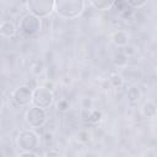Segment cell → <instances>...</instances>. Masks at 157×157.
<instances>
[{
    "instance_id": "6da1fadb",
    "label": "cell",
    "mask_w": 157,
    "mask_h": 157,
    "mask_svg": "<svg viewBox=\"0 0 157 157\" xmlns=\"http://www.w3.org/2000/svg\"><path fill=\"white\" fill-rule=\"evenodd\" d=\"M86 7V0H55L54 12L65 20L80 17Z\"/></svg>"
},
{
    "instance_id": "7a4b0ae2",
    "label": "cell",
    "mask_w": 157,
    "mask_h": 157,
    "mask_svg": "<svg viewBox=\"0 0 157 157\" xmlns=\"http://www.w3.org/2000/svg\"><path fill=\"white\" fill-rule=\"evenodd\" d=\"M16 144L21 151H34L40 145V137L34 130L25 129L17 134Z\"/></svg>"
},
{
    "instance_id": "3957f363",
    "label": "cell",
    "mask_w": 157,
    "mask_h": 157,
    "mask_svg": "<svg viewBox=\"0 0 157 157\" xmlns=\"http://www.w3.org/2000/svg\"><path fill=\"white\" fill-rule=\"evenodd\" d=\"M55 0H26V7L29 13L39 17L47 18L54 12Z\"/></svg>"
},
{
    "instance_id": "277c9868",
    "label": "cell",
    "mask_w": 157,
    "mask_h": 157,
    "mask_svg": "<svg viewBox=\"0 0 157 157\" xmlns=\"http://www.w3.org/2000/svg\"><path fill=\"white\" fill-rule=\"evenodd\" d=\"M25 119H26V123H27L31 128L37 129V128L44 126V125L48 123V120H49V114H48L47 109L32 104V105L26 110Z\"/></svg>"
},
{
    "instance_id": "5b68a950",
    "label": "cell",
    "mask_w": 157,
    "mask_h": 157,
    "mask_svg": "<svg viewBox=\"0 0 157 157\" xmlns=\"http://www.w3.org/2000/svg\"><path fill=\"white\" fill-rule=\"evenodd\" d=\"M54 103V92L43 85L36 86L32 93V104L40 108H49Z\"/></svg>"
},
{
    "instance_id": "8992f818",
    "label": "cell",
    "mask_w": 157,
    "mask_h": 157,
    "mask_svg": "<svg viewBox=\"0 0 157 157\" xmlns=\"http://www.w3.org/2000/svg\"><path fill=\"white\" fill-rule=\"evenodd\" d=\"M20 31L26 36H34L43 29V18H39L32 13H26L20 21Z\"/></svg>"
},
{
    "instance_id": "52a82bcc",
    "label": "cell",
    "mask_w": 157,
    "mask_h": 157,
    "mask_svg": "<svg viewBox=\"0 0 157 157\" xmlns=\"http://www.w3.org/2000/svg\"><path fill=\"white\" fill-rule=\"evenodd\" d=\"M33 88L29 85H21L11 93V99L16 107H29L32 104Z\"/></svg>"
},
{
    "instance_id": "ba28073f",
    "label": "cell",
    "mask_w": 157,
    "mask_h": 157,
    "mask_svg": "<svg viewBox=\"0 0 157 157\" xmlns=\"http://www.w3.org/2000/svg\"><path fill=\"white\" fill-rule=\"evenodd\" d=\"M129 40H130V34L124 29H115L110 34V42L118 48L125 47L126 44H129Z\"/></svg>"
},
{
    "instance_id": "9c48e42d",
    "label": "cell",
    "mask_w": 157,
    "mask_h": 157,
    "mask_svg": "<svg viewBox=\"0 0 157 157\" xmlns=\"http://www.w3.org/2000/svg\"><path fill=\"white\" fill-rule=\"evenodd\" d=\"M121 69H123V71L120 72V75L123 76L124 81L134 82V81L139 80L141 77V75H142V72H141V70L139 67H132V66H128L126 65V66H124Z\"/></svg>"
},
{
    "instance_id": "30bf717a",
    "label": "cell",
    "mask_w": 157,
    "mask_h": 157,
    "mask_svg": "<svg viewBox=\"0 0 157 157\" xmlns=\"http://www.w3.org/2000/svg\"><path fill=\"white\" fill-rule=\"evenodd\" d=\"M17 33V27L12 21H2L0 25V34L6 37V38H11L15 37Z\"/></svg>"
},
{
    "instance_id": "8fae6325",
    "label": "cell",
    "mask_w": 157,
    "mask_h": 157,
    "mask_svg": "<svg viewBox=\"0 0 157 157\" xmlns=\"http://www.w3.org/2000/svg\"><path fill=\"white\" fill-rule=\"evenodd\" d=\"M90 4L94 10L104 12V11L110 10L114 6L115 0H90Z\"/></svg>"
},
{
    "instance_id": "7c38bea8",
    "label": "cell",
    "mask_w": 157,
    "mask_h": 157,
    "mask_svg": "<svg viewBox=\"0 0 157 157\" xmlns=\"http://www.w3.org/2000/svg\"><path fill=\"white\" fill-rule=\"evenodd\" d=\"M141 113L145 118L147 119H153L156 118V114H157V108H156V104L152 102V101H147L144 103L142 108H141Z\"/></svg>"
},
{
    "instance_id": "4fadbf2b",
    "label": "cell",
    "mask_w": 157,
    "mask_h": 157,
    "mask_svg": "<svg viewBox=\"0 0 157 157\" xmlns=\"http://www.w3.org/2000/svg\"><path fill=\"white\" fill-rule=\"evenodd\" d=\"M125 96H126V98H128V101H129L130 103H137V102L140 101L141 96H142V92H141V90H140L137 86L132 85V86H130V87L126 90Z\"/></svg>"
},
{
    "instance_id": "5bb4252c",
    "label": "cell",
    "mask_w": 157,
    "mask_h": 157,
    "mask_svg": "<svg viewBox=\"0 0 157 157\" xmlns=\"http://www.w3.org/2000/svg\"><path fill=\"white\" fill-rule=\"evenodd\" d=\"M124 78H123V76L120 75V72H114V74H112L110 76H109V78H108V83H109V86H112V87H114V88H120L123 85H124Z\"/></svg>"
},
{
    "instance_id": "9a60e30c",
    "label": "cell",
    "mask_w": 157,
    "mask_h": 157,
    "mask_svg": "<svg viewBox=\"0 0 157 157\" xmlns=\"http://www.w3.org/2000/svg\"><path fill=\"white\" fill-rule=\"evenodd\" d=\"M128 60L129 58L123 53V52H119L114 55V59H113V64L118 67H124L128 65Z\"/></svg>"
},
{
    "instance_id": "2e32d148",
    "label": "cell",
    "mask_w": 157,
    "mask_h": 157,
    "mask_svg": "<svg viewBox=\"0 0 157 157\" xmlns=\"http://www.w3.org/2000/svg\"><path fill=\"white\" fill-rule=\"evenodd\" d=\"M102 112L98 110V109H92L90 110L88 113V117H87V120L91 123V124H98L101 120H102Z\"/></svg>"
},
{
    "instance_id": "e0dca14e",
    "label": "cell",
    "mask_w": 157,
    "mask_h": 157,
    "mask_svg": "<svg viewBox=\"0 0 157 157\" xmlns=\"http://www.w3.org/2000/svg\"><path fill=\"white\" fill-rule=\"evenodd\" d=\"M124 2L131 9H141L147 4V0H124Z\"/></svg>"
},
{
    "instance_id": "ac0fdd59",
    "label": "cell",
    "mask_w": 157,
    "mask_h": 157,
    "mask_svg": "<svg viewBox=\"0 0 157 157\" xmlns=\"http://www.w3.org/2000/svg\"><path fill=\"white\" fill-rule=\"evenodd\" d=\"M76 139L77 141H80L81 144H86L90 141V134L86 131V130H80L77 134H76Z\"/></svg>"
},
{
    "instance_id": "d6986e66",
    "label": "cell",
    "mask_w": 157,
    "mask_h": 157,
    "mask_svg": "<svg viewBox=\"0 0 157 157\" xmlns=\"http://www.w3.org/2000/svg\"><path fill=\"white\" fill-rule=\"evenodd\" d=\"M128 58H130V56H134L135 54H136V48L132 45V44H126L125 47H123V50H121Z\"/></svg>"
},
{
    "instance_id": "ffe728a7",
    "label": "cell",
    "mask_w": 157,
    "mask_h": 157,
    "mask_svg": "<svg viewBox=\"0 0 157 157\" xmlns=\"http://www.w3.org/2000/svg\"><path fill=\"white\" fill-rule=\"evenodd\" d=\"M56 108H58V110H60V112H66V110H69V108H70V102H69L67 99H60V101L56 103Z\"/></svg>"
},
{
    "instance_id": "44dd1931",
    "label": "cell",
    "mask_w": 157,
    "mask_h": 157,
    "mask_svg": "<svg viewBox=\"0 0 157 157\" xmlns=\"http://www.w3.org/2000/svg\"><path fill=\"white\" fill-rule=\"evenodd\" d=\"M91 107H92V102H91V99H88V98H83V99H82V108H83V109H91Z\"/></svg>"
},
{
    "instance_id": "7402d4cb",
    "label": "cell",
    "mask_w": 157,
    "mask_h": 157,
    "mask_svg": "<svg viewBox=\"0 0 157 157\" xmlns=\"http://www.w3.org/2000/svg\"><path fill=\"white\" fill-rule=\"evenodd\" d=\"M20 156L23 157V156H37V153L34 151H22L20 152Z\"/></svg>"
},
{
    "instance_id": "603a6c76",
    "label": "cell",
    "mask_w": 157,
    "mask_h": 157,
    "mask_svg": "<svg viewBox=\"0 0 157 157\" xmlns=\"http://www.w3.org/2000/svg\"><path fill=\"white\" fill-rule=\"evenodd\" d=\"M43 86H45L47 88H49V90H52V91L54 90V82H52V81H47Z\"/></svg>"
},
{
    "instance_id": "cb8c5ba5",
    "label": "cell",
    "mask_w": 157,
    "mask_h": 157,
    "mask_svg": "<svg viewBox=\"0 0 157 157\" xmlns=\"http://www.w3.org/2000/svg\"><path fill=\"white\" fill-rule=\"evenodd\" d=\"M44 140H45V141H52V140H53V134H52V132H45Z\"/></svg>"
},
{
    "instance_id": "d4e9b609",
    "label": "cell",
    "mask_w": 157,
    "mask_h": 157,
    "mask_svg": "<svg viewBox=\"0 0 157 157\" xmlns=\"http://www.w3.org/2000/svg\"><path fill=\"white\" fill-rule=\"evenodd\" d=\"M2 104H4V101H2V96L0 94V108L2 107Z\"/></svg>"
},
{
    "instance_id": "484cf974",
    "label": "cell",
    "mask_w": 157,
    "mask_h": 157,
    "mask_svg": "<svg viewBox=\"0 0 157 157\" xmlns=\"http://www.w3.org/2000/svg\"><path fill=\"white\" fill-rule=\"evenodd\" d=\"M0 25H1V21H0Z\"/></svg>"
}]
</instances>
